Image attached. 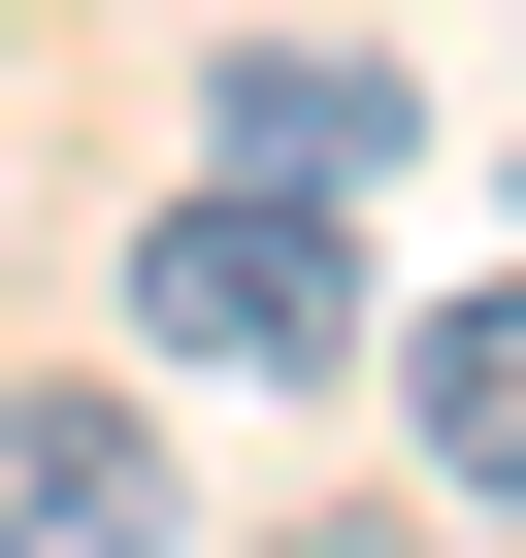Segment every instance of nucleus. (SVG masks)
Returning a JSON list of instances; mask_svg holds the SVG:
<instances>
[{
    "mask_svg": "<svg viewBox=\"0 0 526 558\" xmlns=\"http://www.w3.org/2000/svg\"><path fill=\"white\" fill-rule=\"evenodd\" d=\"M132 329L230 362V395H297V362H362V230H330V197H263V165H198V197L132 230Z\"/></svg>",
    "mask_w": 526,
    "mask_h": 558,
    "instance_id": "obj_1",
    "label": "nucleus"
},
{
    "mask_svg": "<svg viewBox=\"0 0 526 558\" xmlns=\"http://www.w3.org/2000/svg\"><path fill=\"white\" fill-rule=\"evenodd\" d=\"M198 165H263V197L362 230V197L428 165V66H362V34H230V66H198Z\"/></svg>",
    "mask_w": 526,
    "mask_h": 558,
    "instance_id": "obj_2",
    "label": "nucleus"
},
{
    "mask_svg": "<svg viewBox=\"0 0 526 558\" xmlns=\"http://www.w3.org/2000/svg\"><path fill=\"white\" fill-rule=\"evenodd\" d=\"M198 493H165V427L132 395H0V558H165Z\"/></svg>",
    "mask_w": 526,
    "mask_h": 558,
    "instance_id": "obj_3",
    "label": "nucleus"
},
{
    "mask_svg": "<svg viewBox=\"0 0 526 558\" xmlns=\"http://www.w3.org/2000/svg\"><path fill=\"white\" fill-rule=\"evenodd\" d=\"M395 427H428V493H526V263L395 329Z\"/></svg>",
    "mask_w": 526,
    "mask_h": 558,
    "instance_id": "obj_4",
    "label": "nucleus"
}]
</instances>
